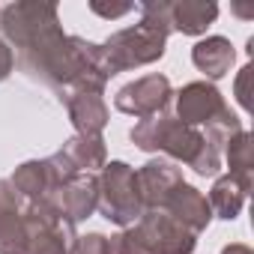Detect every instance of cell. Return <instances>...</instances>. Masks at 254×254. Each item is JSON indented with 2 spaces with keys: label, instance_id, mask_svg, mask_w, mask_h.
<instances>
[{
  "label": "cell",
  "instance_id": "6da1fadb",
  "mask_svg": "<svg viewBox=\"0 0 254 254\" xmlns=\"http://www.w3.org/2000/svg\"><path fill=\"white\" fill-rule=\"evenodd\" d=\"M0 36L12 48L15 66L48 90L102 96L114 78L102 45L66 33L54 3L18 0L0 6Z\"/></svg>",
  "mask_w": 254,
  "mask_h": 254
},
{
  "label": "cell",
  "instance_id": "7a4b0ae2",
  "mask_svg": "<svg viewBox=\"0 0 254 254\" xmlns=\"http://www.w3.org/2000/svg\"><path fill=\"white\" fill-rule=\"evenodd\" d=\"M129 141L141 150V153H162L168 156V162L174 165H194L197 156L203 153L206 141L203 132L194 126H186L183 120H177L174 114H156L147 120H138L129 129Z\"/></svg>",
  "mask_w": 254,
  "mask_h": 254
},
{
  "label": "cell",
  "instance_id": "3957f363",
  "mask_svg": "<svg viewBox=\"0 0 254 254\" xmlns=\"http://www.w3.org/2000/svg\"><path fill=\"white\" fill-rule=\"evenodd\" d=\"M96 212L123 227H132L141 215H144V203L138 194V180H135V168L123 159L108 162L99 171V206Z\"/></svg>",
  "mask_w": 254,
  "mask_h": 254
},
{
  "label": "cell",
  "instance_id": "277c9868",
  "mask_svg": "<svg viewBox=\"0 0 254 254\" xmlns=\"http://www.w3.org/2000/svg\"><path fill=\"white\" fill-rule=\"evenodd\" d=\"M102 51H105L108 69L114 75H120V72H129V69L159 63L165 57V51H168V33L138 21L132 27H123V30L111 33L102 42Z\"/></svg>",
  "mask_w": 254,
  "mask_h": 254
},
{
  "label": "cell",
  "instance_id": "5b68a950",
  "mask_svg": "<svg viewBox=\"0 0 254 254\" xmlns=\"http://www.w3.org/2000/svg\"><path fill=\"white\" fill-rule=\"evenodd\" d=\"M24 230H27L24 254H69L78 236L75 224L60 215L54 197L24 203Z\"/></svg>",
  "mask_w": 254,
  "mask_h": 254
},
{
  "label": "cell",
  "instance_id": "8992f818",
  "mask_svg": "<svg viewBox=\"0 0 254 254\" xmlns=\"http://www.w3.org/2000/svg\"><path fill=\"white\" fill-rule=\"evenodd\" d=\"M171 102H174V87H171V78L162 75V72H150L144 78L123 84L114 96V108L120 114L135 117V120L165 114Z\"/></svg>",
  "mask_w": 254,
  "mask_h": 254
},
{
  "label": "cell",
  "instance_id": "52a82bcc",
  "mask_svg": "<svg viewBox=\"0 0 254 254\" xmlns=\"http://www.w3.org/2000/svg\"><path fill=\"white\" fill-rule=\"evenodd\" d=\"M135 230L150 254H194L197 248V236L174 221L165 209H144V215L135 221Z\"/></svg>",
  "mask_w": 254,
  "mask_h": 254
},
{
  "label": "cell",
  "instance_id": "ba28073f",
  "mask_svg": "<svg viewBox=\"0 0 254 254\" xmlns=\"http://www.w3.org/2000/svg\"><path fill=\"white\" fill-rule=\"evenodd\" d=\"M177 99V120H183L186 126H194V129H200V126H209L218 114L227 111V102L224 96L218 93L215 84L209 81H189L180 93H174Z\"/></svg>",
  "mask_w": 254,
  "mask_h": 254
},
{
  "label": "cell",
  "instance_id": "9c48e42d",
  "mask_svg": "<svg viewBox=\"0 0 254 254\" xmlns=\"http://www.w3.org/2000/svg\"><path fill=\"white\" fill-rule=\"evenodd\" d=\"M135 180H138V194H141L144 209H165L174 191L186 183L183 168L168 159H150L147 165L135 171Z\"/></svg>",
  "mask_w": 254,
  "mask_h": 254
},
{
  "label": "cell",
  "instance_id": "30bf717a",
  "mask_svg": "<svg viewBox=\"0 0 254 254\" xmlns=\"http://www.w3.org/2000/svg\"><path fill=\"white\" fill-rule=\"evenodd\" d=\"M51 197H54V203H57V209L66 221L81 224L99 206V174H75Z\"/></svg>",
  "mask_w": 254,
  "mask_h": 254
},
{
  "label": "cell",
  "instance_id": "8fae6325",
  "mask_svg": "<svg viewBox=\"0 0 254 254\" xmlns=\"http://www.w3.org/2000/svg\"><path fill=\"white\" fill-rule=\"evenodd\" d=\"M24 200L9 180H0V254H24Z\"/></svg>",
  "mask_w": 254,
  "mask_h": 254
},
{
  "label": "cell",
  "instance_id": "7c38bea8",
  "mask_svg": "<svg viewBox=\"0 0 254 254\" xmlns=\"http://www.w3.org/2000/svg\"><path fill=\"white\" fill-rule=\"evenodd\" d=\"M60 102L66 105L69 123L75 126V135H102L111 120L108 102L99 93H60Z\"/></svg>",
  "mask_w": 254,
  "mask_h": 254
},
{
  "label": "cell",
  "instance_id": "4fadbf2b",
  "mask_svg": "<svg viewBox=\"0 0 254 254\" xmlns=\"http://www.w3.org/2000/svg\"><path fill=\"white\" fill-rule=\"evenodd\" d=\"M165 212H168L174 221H180V224H183L189 233H194V236H200V233L212 224V209H209L206 194H203L200 189L189 186V183H183V186L174 191V197L168 200Z\"/></svg>",
  "mask_w": 254,
  "mask_h": 254
},
{
  "label": "cell",
  "instance_id": "5bb4252c",
  "mask_svg": "<svg viewBox=\"0 0 254 254\" xmlns=\"http://www.w3.org/2000/svg\"><path fill=\"white\" fill-rule=\"evenodd\" d=\"M236 60V48L227 36H203L194 48H191V63L197 72L206 75V81H218L233 69Z\"/></svg>",
  "mask_w": 254,
  "mask_h": 254
},
{
  "label": "cell",
  "instance_id": "9a60e30c",
  "mask_svg": "<svg viewBox=\"0 0 254 254\" xmlns=\"http://www.w3.org/2000/svg\"><path fill=\"white\" fill-rule=\"evenodd\" d=\"M218 18L215 0H174L171 3V30L183 36H206Z\"/></svg>",
  "mask_w": 254,
  "mask_h": 254
},
{
  "label": "cell",
  "instance_id": "2e32d148",
  "mask_svg": "<svg viewBox=\"0 0 254 254\" xmlns=\"http://www.w3.org/2000/svg\"><path fill=\"white\" fill-rule=\"evenodd\" d=\"M12 189L18 191V197L24 203L30 200H42V197H51L57 191V183L51 177V168H48V159H30V162H21L12 177H9Z\"/></svg>",
  "mask_w": 254,
  "mask_h": 254
},
{
  "label": "cell",
  "instance_id": "e0dca14e",
  "mask_svg": "<svg viewBox=\"0 0 254 254\" xmlns=\"http://www.w3.org/2000/svg\"><path fill=\"white\" fill-rule=\"evenodd\" d=\"M78 174H99L108 165V147L102 135H72L60 147Z\"/></svg>",
  "mask_w": 254,
  "mask_h": 254
},
{
  "label": "cell",
  "instance_id": "ac0fdd59",
  "mask_svg": "<svg viewBox=\"0 0 254 254\" xmlns=\"http://www.w3.org/2000/svg\"><path fill=\"white\" fill-rule=\"evenodd\" d=\"M209 200V209H212V218H221V221H236L245 200H248V191L227 174H218L212 180V189L206 194Z\"/></svg>",
  "mask_w": 254,
  "mask_h": 254
},
{
  "label": "cell",
  "instance_id": "d6986e66",
  "mask_svg": "<svg viewBox=\"0 0 254 254\" xmlns=\"http://www.w3.org/2000/svg\"><path fill=\"white\" fill-rule=\"evenodd\" d=\"M221 162H227V177H233L245 191H251V168H254V159H251V135L242 129L236 132L224 153H221Z\"/></svg>",
  "mask_w": 254,
  "mask_h": 254
},
{
  "label": "cell",
  "instance_id": "ffe728a7",
  "mask_svg": "<svg viewBox=\"0 0 254 254\" xmlns=\"http://www.w3.org/2000/svg\"><path fill=\"white\" fill-rule=\"evenodd\" d=\"M236 132H242V120L227 108L224 114H218L209 126H206V132H203V141L212 147V150H218V153H224V147H227V141L236 135Z\"/></svg>",
  "mask_w": 254,
  "mask_h": 254
},
{
  "label": "cell",
  "instance_id": "44dd1931",
  "mask_svg": "<svg viewBox=\"0 0 254 254\" xmlns=\"http://www.w3.org/2000/svg\"><path fill=\"white\" fill-rule=\"evenodd\" d=\"M69 254H114L111 236H105V233H99V230H93V233H78L75 242H72V248H69Z\"/></svg>",
  "mask_w": 254,
  "mask_h": 254
},
{
  "label": "cell",
  "instance_id": "7402d4cb",
  "mask_svg": "<svg viewBox=\"0 0 254 254\" xmlns=\"http://www.w3.org/2000/svg\"><path fill=\"white\" fill-rule=\"evenodd\" d=\"M111 248H114V254H150L144 239H141V233L135 230V224L123 227L120 233H114L111 236Z\"/></svg>",
  "mask_w": 254,
  "mask_h": 254
},
{
  "label": "cell",
  "instance_id": "603a6c76",
  "mask_svg": "<svg viewBox=\"0 0 254 254\" xmlns=\"http://www.w3.org/2000/svg\"><path fill=\"white\" fill-rule=\"evenodd\" d=\"M90 12L99 15V18H108V21H117V18H126V15H132L138 12V3H105V0H90Z\"/></svg>",
  "mask_w": 254,
  "mask_h": 254
},
{
  "label": "cell",
  "instance_id": "cb8c5ba5",
  "mask_svg": "<svg viewBox=\"0 0 254 254\" xmlns=\"http://www.w3.org/2000/svg\"><path fill=\"white\" fill-rule=\"evenodd\" d=\"M251 63H245L239 72H236V81H233V96H236V102H239V108H245V111H251V93H248V84H251Z\"/></svg>",
  "mask_w": 254,
  "mask_h": 254
},
{
  "label": "cell",
  "instance_id": "d4e9b609",
  "mask_svg": "<svg viewBox=\"0 0 254 254\" xmlns=\"http://www.w3.org/2000/svg\"><path fill=\"white\" fill-rule=\"evenodd\" d=\"M12 72H15V54H12V48L3 42V36H0V84H3Z\"/></svg>",
  "mask_w": 254,
  "mask_h": 254
},
{
  "label": "cell",
  "instance_id": "484cf974",
  "mask_svg": "<svg viewBox=\"0 0 254 254\" xmlns=\"http://www.w3.org/2000/svg\"><path fill=\"white\" fill-rule=\"evenodd\" d=\"M218 254H254V251H251V245H245V242H230V245H224Z\"/></svg>",
  "mask_w": 254,
  "mask_h": 254
},
{
  "label": "cell",
  "instance_id": "4316f807",
  "mask_svg": "<svg viewBox=\"0 0 254 254\" xmlns=\"http://www.w3.org/2000/svg\"><path fill=\"white\" fill-rule=\"evenodd\" d=\"M233 12H236L239 18H254V6H242V3H236Z\"/></svg>",
  "mask_w": 254,
  "mask_h": 254
}]
</instances>
